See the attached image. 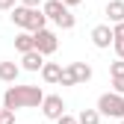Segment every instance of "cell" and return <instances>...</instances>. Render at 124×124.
I'll return each mask as SVG.
<instances>
[{"instance_id":"obj_1","label":"cell","mask_w":124,"mask_h":124,"mask_svg":"<svg viewBox=\"0 0 124 124\" xmlns=\"http://www.w3.org/2000/svg\"><path fill=\"white\" fill-rule=\"evenodd\" d=\"M44 92L39 86H9L3 92V109H33V106L44 103Z\"/></svg>"},{"instance_id":"obj_2","label":"cell","mask_w":124,"mask_h":124,"mask_svg":"<svg viewBox=\"0 0 124 124\" xmlns=\"http://www.w3.org/2000/svg\"><path fill=\"white\" fill-rule=\"evenodd\" d=\"M12 24L21 27L24 33H41V30H47L44 24H47V15H44L41 9H27V6H15L12 9Z\"/></svg>"},{"instance_id":"obj_3","label":"cell","mask_w":124,"mask_h":124,"mask_svg":"<svg viewBox=\"0 0 124 124\" xmlns=\"http://www.w3.org/2000/svg\"><path fill=\"white\" fill-rule=\"evenodd\" d=\"M41 12L47 15V21H53L59 30H74V24H77V18L71 15V9L62 3V0H47V3L41 6Z\"/></svg>"},{"instance_id":"obj_4","label":"cell","mask_w":124,"mask_h":124,"mask_svg":"<svg viewBox=\"0 0 124 124\" xmlns=\"http://www.w3.org/2000/svg\"><path fill=\"white\" fill-rule=\"evenodd\" d=\"M98 112L109 115V118H124V95L118 92H106L98 98Z\"/></svg>"},{"instance_id":"obj_5","label":"cell","mask_w":124,"mask_h":124,"mask_svg":"<svg viewBox=\"0 0 124 124\" xmlns=\"http://www.w3.org/2000/svg\"><path fill=\"white\" fill-rule=\"evenodd\" d=\"M41 115L50 118V121H59L62 115H65V101H62L59 95H47L41 103Z\"/></svg>"},{"instance_id":"obj_6","label":"cell","mask_w":124,"mask_h":124,"mask_svg":"<svg viewBox=\"0 0 124 124\" xmlns=\"http://www.w3.org/2000/svg\"><path fill=\"white\" fill-rule=\"evenodd\" d=\"M56 47H59V39H56V33H50V30H41V33H36V50H39L41 56H50V53H56Z\"/></svg>"},{"instance_id":"obj_7","label":"cell","mask_w":124,"mask_h":124,"mask_svg":"<svg viewBox=\"0 0 124 124\" xmlns=\"http://www.w3.org/2000/svg\"><path fill=\"white\" fill-rule=\"evenodd\" d=\"M92 44H95L98 50H106L109 44H115V36H112V27L109 24H98L92 30Z\"/></svg>"},{"instance_id":"obj_8","label":"cell","mask_w":124,"mask_h":124,"mask_svg":"<svg viewBox=\"0 0 124 124\" xmlns=\"http://www.w3.org/2000/svg\"><path fill=\"white\" fill-rule=\"evenodd\" d=\"M21 68H24V71H41V68H44V56H41L39 50H30V53H24V59H21Z\"/></svg>"},{"instance_id":"obj_9","label":"cell","mask_w":124,"mask_h":124,"mask_svg":"<svg viewBox=\"0 0 124 124\" xmlns=\"http://www.w3.org/2000/svg\"><path fill=\"white\" fill-rule=\"evenodd\" d=\"M106 18L112 21V27L124 24V0H109V3H106Z\"/></svg>"},{"instance_id":"obj_10","label":"cell","mask_w":124,"mask_h":124,"mask_svg":"<svg viewBox=\"0 0 124 124\" xmlns=\"http://www.w3.org/2000/svg\"><path fill=\"white\" fill-rule=\"evenodd\" d=\"M18 74H21V65H15V62H0V80H3V83H12L15 86Z\"/></svg>"},{"instance_id":"obj_11","label":"cell","mask_w":124,"mask_h":124,"mask_svg":"<svg viewBox=\"0 0 124 124\" xmlns=\"http://www.w3.org/2000/svg\"><path fill=\"white\" fill-rule=\"evenodd\" d=\"M41 77H44V83H59L62 80V65L59 62H44Z\"/></svg>"},{"instance_id":"obj_12","label":"cell","mask_w":124,"mask_h":124,"mask_svg":"<svg viewBox=\"0 0 124 124\" xmlns=\"http://www.w3.org/2000/svg\"><path fill=\"white\" fill-rule=\"evenodd\" d=\"M71 71H74V77H77V86L92 80V65H89V62H71Z\"/></svg>"},{"instance_id":"obj_13","label":"cell","mask_w":124,"mask_h":124,"mask_svg":"<svg viewBox=\"0 0 124 124\" xmlns=\"http://www.w3.org/2000/svg\"><path fill=\"white\" fill-rule=\"evenodd\" d=\"M15 47H18L21 53L36 50V36H33V33H18V36H15Z\"/></svg>"},{"instance_id":"obj_14","label":"cell","mask_w":124,"mask_h":124,"mask_svg":"<svg viewBox=\"0 0 124 124\" xmlns=\"http://www.w3.org/2000/svg\"><path fill=\"white\" fill-rule=\"evenodd\" d=\"M77 121L80 124H101V112L98 109H83L80 115H77Z\"/></svg>"},{"instance_id":"obj_15","label":"cell","mask_w":124,"mask_h":124,"mask_svg":"<svg viewBox=\"0 0 124 124\" xmlns=\"http://www.w3.org/2000/svg\"><path fill=\"white\" fill-rule=\"evenodd\" d=\"M59 86H77V77H74L71 65H68V68H62V80H59Z\"/></svg>"},{"instance_id":"obj_16","label":"cell","mask_w":124,"mask_h":124,"mask_svg":"<svg viewBox=\"0 0 124 124\" xmlns=\"http://www.w3.org/2000/svg\"><path fill=\"white\" fill-rule=\"evenodd\" d=\"M109 74H112V80L124 77V59H115V62H112V65H109Z\"/></svg>"},{"instance_id":"obj_17","label":"cell","mask_w":124,"mask_h":124,"mask_svg":"<svg viewBox=\"0 0 124 124\" xmlns=\"http://www.w3.org/2000/svg\"><path fill=\"white\" fill-rule=\"evenodd\" d=\"M0 124H15V112L12 109H0Z\"/></svg>"},{"instance_id":"obj_18","label":"cell","mask_w":124,"mask_h":124,"mask_svg":"<svg viewBox=\"0 0 124 124\" xmlns=\"http://www.w3.org/2000/svg\"><path fill=\"white\" fill-rule=\"evenodd\" d=\"M112 36H115V41H124V24H115L112 27Z\"/></svg>"},{"instance_id":"obj_19","label":"cell","mask_w":124,"mask_h":124,"mask_svg":"<svg viewBox=\"0 0 124 124\" xmlns=\"http://www.w3.org/2000/svg\"><path fill=\"white\" fill-rule=\"evenodd\" d=\"M56 124H80V121H77V115H68V112H65V115H62Z\"/></svg>"},{"instance_id":"obj_20","label":"cell","mask_w":124,"mask_h":124,"mask_svg":"<svg viewBox=\"0 0 124 124\" xmlns=\"http://www.w3.org/2000/svg\"><path fill=\"white\" fill-rule=\"evenodd\" d=\"M15 9V0H0V12H12Z\"/></svg>"},{"instance_id":"obj_21","label":"cell","mask_w":124,"mask_h":124,"mask_svg":"<svg viewBox=\"0 0 124 124\" xmlns=\"http://www.w3.org/2000/svg\"><path fill=\"white\" fill-rule=\"evenodd\" d=\"M112 86H115V92H118V95H124V77H118V80H112Z\"/></svg>"},{"instance_id":"obj_22","label":"cell","mask_w":124,"mask_h":124,"mask_svg":"<svg viewBox=\"0 0 124 124\" xmlns=\"http://www.w3.org/2000/svg\"><path fill=\"white\" fill-rule=\"evenodd\" d=\"M39 3L41 0H21V6H27V9H39Z\"/></svg>"},{"instance_id":"obj_23","label":"cell","mask_w":124,"mask_h":124,"mask_svg":"<svg viewBox=\"0 0 124 124\" xmlns=\"http://www.w3.org/2000/svg\"><path fill=\"white\" fill-rule=\"evenodd\" d=\"M112 47H115V53H118V59H124V41H115Z\"/></svg>"},{"instance_id":"obj_24","label":"cell","mask_w":124,"mask_h":124,"mask_svg":"<svg viewBox=\"0 0 124 124\" xmlns=\"http://www.w3.org/2000/svg\"><path fill=\"white\" fill-rule=\"evenodd\" d=\"M62 3H65V6H80L83 0H62Z\"/></svg>"},{"instance_id":"obj_25","label":"cell","mask_w":124,"mask_h":124,"mask_svg":"<svg viewBox=\"0 0 124 124\" xmlns=\"http://www.w3.org/2000/svg\"><path fill=\"white\" fill-rule=\"evenodd\" d=\"M118 124H124V118H121V121H118Z\"/></svg>"}]
</instances>
